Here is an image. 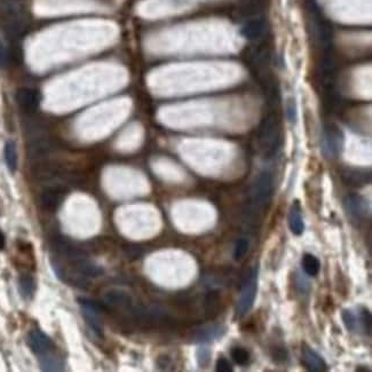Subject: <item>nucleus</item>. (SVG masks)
Masks as SVG:
<instances>
[{
	"mask_svg": "<svg viewBox=\"0 0 372 372\" xmlns=\"http://www.w3.org/2000/svg\"><path fill=\"white\" fill-rule=\"evenodd\" d=\"M75 265H76V267H77V269L79 270V273H82L83 275H85V276H88V277L100 276V275L103 273L102 268L99 267L98 265L93 264L92 261L87 260L86 257L82 258V259H79L77 261H75Z\"/></svg>",
	"mask_w": 372,
	"mask_h": 372,
	"instance_id": "18",
	"label": "nucleus"
},
{
	"mask_svg": "<svg viewBox=\"0 0 372 372\" xmlns=\"http://www.w3.org/2000/svg\"><path fill=\"white\" fill-rule=\"evenodd\" d=\"M4 156H5V162L12 173H14L18 168V151H16V145L14 141H7L4 148Z\"/></svg>",
	"mask_w": 372,
	"mask_h": 372,
	"instance_id": "19",
	"label": "nucleus"
},
{
	"mask_svg": "<svg viewBox=\"0 0 372 372\" xmlns=\"http://www.w3.org/2000/svg\"><path fill=\"white\" fill-rule=\"evenodd\" d=\"M35 289V282L33 278L28 274H23L19 280V290L20 294L23 299H30L33 294Z\"/></svg>",
	"mask_w": 372,
	"mask_h": 372,
	"instance_id": "21",
	"label": "nucleus"
},
{
	"mask_svg": "<svg viewBox=\"0 0 372 372\" xmlns=\"http://www.w3.org/2000/svg\"><path fill=\"white\" fill-rule=\"evenodd\" d=\"M27 342L32 352L40 356L47 354L53 346L49 337L38 329H33L29 332Z\"/></svg>",
	"mask_w": 372,
	"mask_h": 372,
	"instance_id": "6",
	"label": "nucleus"
},
{
	"mask_svg": "<svg viewBox=\"0 0 372 372\" xmlns=\"http://www.w3.org/2000/svg\"><path fill=\"white\" fill-rule=\"evenodd\" d=\"M249 250V242L245 238H240L235 244L234 249V258L236 260L242 259V258L246 255Z\"/></svg>",
	"mask_w": 372,
	"mask_h": 372,
	"instance_id": "30",
	"label": "nucleus"
},
{
	"mask_svg": "<svg viewBox=\"0 0 372 372\" xmlns=\"http://www.w3.org/2000/svg\"><path fill=\"white\" fill-rule=\"evenodd\" d=\"M16 101L25 110H36L40 102V95L36 90L23 87L16 92Z\"/></svg>",
	"mask_w": 372,
	"mask_h": 372,
	"instance_id": "10",
	"label": "nucleus"
},
{
	"mask_svg": "<svg viewBox=\"0 0 372 372\" xmlns=\"http://www.w3.org/2000/svg\"><path fill=\"white\" fill-rule=\"evenodd\" d=\"M257 287H258V269L252 268L249 270L246 276H245V280L243 282L242 290H240V294L237 301V306H236V315H237L238 318H242V316L250 312L253 303H255Z\"/></svg>",
	"mask_w": 372,
	"mask_h": 372,
	"instance_id": "3",
	"label": "nucleus"
},
{
	"mask_svg": "<svg viewBox=\"0 0 372 372\" xmlns=\"http://www.w3.org/2000/svg\"><path fill=\"white\" fill-rule=\"evenodd\" d=\"M40 369L43 371H61L63 370V363L60 358L43 355L40 358Z\"/></svg>",
	"mask_w": 372,
	"mask_h": 372,
	"instance_id": "25",
	"label": "nucleus"
},
{
	"mask_svg": "<svg viewBox=\"0 0 372 372\" xmlns=\"http://www.w3.org/2000/svg\"><path fill=\"white\" fill-rule=\"evenodd\" d=\"M302 268L305 270V273L309 275V276H316L321 268L320 260L315 256L307 253L302 258Z\"/></svg>",
	"mask_w": 372,
	"mask_h": 372,
	"instance_id": "23",
	"label": "nucleus"
},
{
	"mask_svg": "<svg viewBox=\"0 0 372 372\" xmlns=\"http://www.w3.org/2000/svg\"><path fill=\"white\" fill-rule=\"evenodd\" d=\"M345 137L342 131L335 124H329L324 128L322 134V150L328 157H337L344 148Z\"/></svg>",
	"mask_w": 372,
	"mask_h": 372,
	"instance_id": "4",
	"label": "nucleus"
},
{
	"mask_svg": "<svg viewBox=\"0 0 372 372\" xmlns=\"http://www.w3.org/2000/svg\"><path fill=\"white\" fill-rule=\"evenodd\" d=\"M301 357H302V363L305 364V366L308 370L316 371V372L328 370L327 363H325L323 358L321 357L314 349L307 347V346H305V347L302 348Z\"/></svg>",
	"mask_w": 372,
	"mask_h": 372,
	"instance_id": "12",
	"label": "nucleus"
},
{
	"mask_svg": "<svg viewBox=\"0 0 372 372\" xmlns=\"http://www.w3.org/2000/svg\"><path fill=\"white\" fill-rule=\"evenodd\" d=\"M344 204L348 213L356 219L365 218L366 214L369 213V206H367L366 201L356 194H352L346 197Z\"/></svg>",
	"mask_w": 372,
	"mask_h": 372,
	"instance_id": "8",
	"label": "nucleus"
},
{
	"mask_svg": "<svg viewBox=\"0 0 372 372\" xmlns=\"http://www.w3.org/2000/svg\"><path fill=\"white\" fill-rule=\"evenodd\" d=\"M8 62H10V60H8V50L0 41V67H6Z\"/></svg>",
	"mask_w": 372,
	"mask_h": 372,
	"instance_id": "33",
	"label": "nucleus"
},
{
	"mask_svg": "<svg viewBox=\"0 0 372 372\" xmlns=\"http://www.w3.org/2000/svg\"><path fill=\"white\" fill-rule=\"evenodd\" d=\"M60 167H57L56 165L52 163H45L38 165L33 170V175L40 181H50L60 175Z\"/></svg>",
	"mask_w": 372,
	"mask_h": 372,
	"instance_id": "17",
	"label": "nucleus"
},
{
	"mask_svg": "<svg viewBox=\"0 0 372 372\" xmlns=\"http://www.w3.org/2000/svg\"><path fill=\"white\" fill-rule=\"evenodd\" d=\"M358 318H360L361 328L366 335H371V314L366 308H361L358 312Z\"/></svg>",
	"mask_w": 372,
	"mask_h": 372,
	"instance_id": "28",
	"label": "nucleus"
},
{
	"mask_svg": "<svg viewBox=\"0 0 372 372\" xmlns=\"http://www.w3.org/2000/svg\"><path fill=\"white\" fill-rule=\"evenodd\" d=\"M341 316L342 322H344L345 327L347 328L349 331H360V330H362L360 318H358L356 314H354L352 311L345 309L342 312Z\"/></svg>",
	"mask_w": 372,
	"mask_h": 372,
	"instance_id": "24",
	"label": "nucleus"
},
{
	"mask_svg": "<svg viewBox=\"0 0 372 372\" xmlns=\"http://www.w3.org/2000/svg\"><path fill=\"white\" fill-rule=\"evenodd\" d=\"M225 328L222 325H209V327L202 328L197 330L194 339L198 342H206V341H212L218 339V338L222 337L225 333Z\"/></svg>",
	"mask_w": 372,
	"mask_h": 372,
	"instance_id": "16",
	"label": "nucleus"
},
{
	"mask_svg": "<svg viewBox=\"0 0 372 372\" xmlns=\"http://www.w3.org/2000/svg\"><path fill=\"white\" fill-rule=\"evenodd\" d=\"M78 303L82 306L83 318L86 321L88 327L92 329V331L96 336L102 337L103 328L99 318V313L102 309V307L95 301H92V300L86 298H78Z\"/></svg>",
	"mask_w": 372,
	"mask_h": 372,
	"instance_id": "5",
	"label": "nucleus"
},
{
	"mask_svg": "<svg viewBox=\"0 0 372 372\" xmlns=\"http://www.w3.org/2000/svg\"><path fill=\"white\" fill-rule=\"evenodd\" d=\"M273 358L276 363H285L289 358L286 349L284 347H275L273 352Z\"/></svg>",
	"mask_w": 372,
	"mask_h": 372,
	"instance_id": "31",
	"label": "nucleus"
},
{
	"mask_svg": "<svg viewBox=\"0 0 372 372\" xmlns=\"http://www.w3.org/2000/svg\"><path fill=\"white\" fill-rule=\"evenodd\" d=\"M4 246H5V237H4V234L0 231V250H3Z\"/></svg>",
	"mask_w": 372,
	"mask_h": 372,
	"instance_id": "34",
	"label": "nucleus"
},
{
	"mask_svg": "<svg viewBox=\"0 0 372 372\" xmlns=\"http://www.w3.org/2000/svg\"><path fill=\"white\" fill-rule=\"evenodd\" d=\"M259 141L264 148L266 157H273L280 149L282 138L275 118L267 117L261 122L259 130Z\"/></svg>",
	"mask_w": 372,
	"mask_h": 372,
	"instance_id": "2",
	"label": "nucleus"
},
{
	"mask_svg": "<svg viewBox=\"0 0 372 372\" xmlns=\"http://www.w3.org/2000/svg\"><path fill=\"white\" fill-rule=\"evenodd\" d=\"M274 192V176L268 171H263L253 181L249 211L256 214L263 210L272 200Z\"/></svg>",
	"mask_w": 372,
	"mask_h": 372,
	"instance_id": "1",
	"label": "nucleus"
},
{
	"mask_svg": "<svg viewBox=\"0 0 372 372\" xmlns=\"http://www.w3.org/2000/svg\"><path fill=\"white\" fill-rule=\"evenodd\" d=\"M65 200V190L61 187H47L40 194V203L44 209L55 211Z\"/></svg>",
	"mask_w": 372,
	"mask_h": 372,
	"instance_id": "7",
	"label": "nucleus"
},
{
	"mask_svg": "<svg viewBox=\"0 0 372 372\" xmlns=\"http://www.w3.org/2000/svg\"><path fill=\"white\" fill-rule=\"evenodd\" d=\"M104 302L112 306L128 307L131 305V298L120 291H108L104 294Z\"/></svg>",
	"mask_w": 372,
	"mask_h": 372,
	"instance_id": "20",
	"label": "nucleus"
},
{
	"mask_svg": "<svg viewBox=\"0 0 372 372\" xmlns=\"http://www.w3.org/2000/svg\"><path fill=\"white\" fill-rule=\"evenodd\" d=\"M53 249L56 251L58 255H62L67 258H69L71 261H77L82 258H85L86 255L82 250L75 247L74 245H71L68 240H66L61 236L54 237L53 239Z\"/></svg>",
	"mask_w": 372,
	"mask_h": 372,
	"instance_id": "9",
	"label": "nucleus"
},
{
	"mask_svg": "<svg viewBox=\"0 0 372 372\" xmlns=\"http://www.w3.org/2000/svg\"><path fill=\"white\" fill-rule=\"evenodd\" d=\"M217 371L219 372H229L232 371V366L227 358H219L217 362Z\"/></svg>",
	"mask_w": 372,
	"mask_h": 372,
	"instance_id": "32",
	"label": "nucleus"
},
{
	"mask_svg": "<svg viewBox=\"0 0 372 372\" xmlns=\"http://www.w3.org/2000/svg\"><path fill=\"white\" fill-rule=\"evenodd\" d=\"M285 112H286V118L291 124H295L298 120V107L295 99L292 96H289L285 102Z\"/></svg>",
	"mask_w": 372,
	"mask_h": 372,
	"instance_id": "26",
	"label": "nucleus"
},
{
	"mask_svg": "<svg viewBox=\"0 0 372 372\" xmlns=\"http://www.w3.org/2000/svg\"><path fill=\"white\" fill-rule=\"evenodd\" d=\"M287 222H289L290 230L295 236L302 235L303 229H305V225H303L301 208L298 202H294L291 209L289 211V215H287Z\"/></svg>",
	"mask_w": 372,
	"mask_h": 372,
	"instance_id": "13",
	"label": "nucleus"
},
{
	"mask_svg": "<svg viewBox=\"0 0 372 372\" xmlns=\"http://www.w3.org/2000/svg\"><path fill=\"white\" fill-rule=\"evenodd\" d=\"M54 149V145L53 142L48 140V139L45 138H40V139H36L35 141H32L29 146V156L31 158H43L45 156H47L48 154L52 153V150Z\"/></svg>",
	"mask_w": 372,
	"mask_h": 372,
	"instance_id": "15",
	"label": "nucleus"
},
{
	"mask_svg": "<svg viewBox=\"0 0 372 372\" xmlns=\"http://www.w3.org/2000/svg\"><path fill=\"white\" fill-rule=\"evenodd\" d=\"M371 175L370 172L365 170H357V168H349L342 173V180L346 184L353 185V187H361L367 182H370Z\"/></svg>",
	"mask_w": 372,
	"mask_h": 372,
	"instance_id": "14",
	"label": "nucleus"
},
{
	"mask_svg": "<svg viewBox=\"0 0 372 372\" xmlns=\"http://www.w3.org/2000/svg\"><path fill=\"white\" fill-rule=\"evenodd\" d=\"M265 30V21L260 18H255L250 19L243 24L242 29H240V33H242L244 38H246L249 40H257L264 36Z\"/></svg>",
	"mask_w": 372,
	"mask_h": 372,
	"instance_id": "11",
	"label": "nucleus"
},
{
	"mask_svg": "<svg viewBox=\"0 0 372 372\" xmlns=\"http://www.w3.org/2000/svg\"><path fill=\"white\" fill-rule=\"evenodd\" d=\"M197 363L201 367H205L210 363L211 360V350L208 347H200L196 353Z\"/></svg>",
	"mask_w": 372,
	"mask_h": 372,
	"instance_id": "29",
	"label": "nucleus"
},
{
	"mask_svg": "<svg viewBox=\"0 0 372 372\" xmlns=\"http://www.w3.org/2000/svg\"><path fill=\"white\" fill-rule=\"evenodd\" d=\"M231 357L237 364L246 365L250 362V353L243 347H234L231 349Z\"/></svg>",
	"mask_w": 372,
	"mask_h": 372,
	"instance_id": "27",
	"label": "nucleus"
},
{
	"mask_svg": "<svg viewBox=\"0 0 372 372\" xmlns=\"http://www.w3.org/2000/svg\"><path fill=\"white\" fill-rule=\"evenodd\" d=\"M318 36L320 43L324 47H329L332 43V27L327 21H321L318 25Z\"/></svg>",
	"mask_w": 372,
	"mask_h": 372,
	"instance_id": "22",
	"label": "nucleus"
}]
</instances>
